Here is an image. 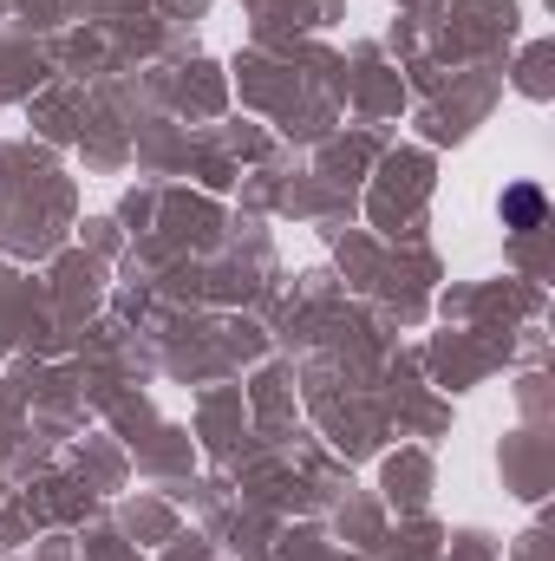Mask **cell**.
Masks as SVG:
<instances>
[{"label": "cell", "mask_w": 555, "mask_h": 561, "mask_svg": "<svg viewBox=\"0 0 555 561\" xmlns=\"http://www.w3.org/2000/svg\"><path fill=\"white\" fill-rule=\"evenodd\" d=\"M503 216H510L517 229H536V222H543V190H530V183H517V190L503 196Z\"/></svg>", "instance_id": "6da1fadb"}]
</instances>
